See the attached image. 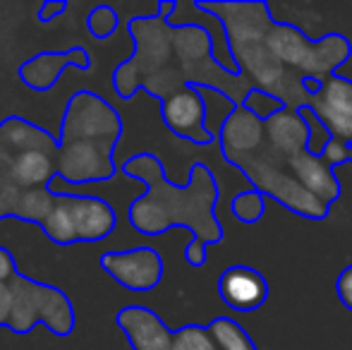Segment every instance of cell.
<instances>
[{
  "label": "cell",
  "mask_w": 352,
  "mask_h": 350,
  "mask_svg": "<svg viewBox=\"0 0 352 350\" xmlns=\"http://www.w3.org/2000/svg\"><path fill=\"white\" fill-rule=\"evenodd\" d=\"M67 10V3L65 0H46L38 10V22L41 24H51L53 19H58L63 12Z\"/></svg>",
  "instance_id": "21"
},
{
  "label": "cell",
  "mask_w": 352,
  "mask_h": 350,
  "mask_svg": "<svg viewBox=\"0 0 352 350\" xmlns=\"http://www.w3.org/2000/svg\"><path fill=\"white\" fill-rule=\"evenodd\" d=\"M321 159H324L331 168H336V166L350 161V144H345V142L333 140V137H331V140L326 142L324 151H321Z\"/></svg>",
  "instance_id": "19"
},
{
  "label": "cell",
  "mask_w": 352,
  "mask_h": 350,
  "mask_svg": "<svg viewBox=\"0 0 352 350\" xmlns=\"http://www.w3.org/2000/svg\"><path fill=\"white\" fill-rule=\"evenodd\" d=\"M350 164H352V144H350Z\"/></svg>",
  "instance_id": "23"
},
{
  "label": "cell",
  "mask_w": 352,
  "mask_h": 350,
  "mask_svg": "<svg viewBox=\"0 0 352 350\" xmlns=\"http://www.w3.org/2000/svg\"><path fill=\"white\" fill-rule=\"evenodd\" d=\"M199 12L218 19L223 27L232 67L254 91L280 101L290 111L311 108L307 82L324 85L352 56L350 41L338 32L311 41L300 27L276 22L269 3H195Z\"/></svg>",
  "instance_id": "2"
},
{
  "label": "cell",
  "mask_w": 352,
  "mask_h": 350,
  "mask_svg": "<svg viewBox=\"0 0 352 350\" xmlns=\"http://www.w3.org/2000/svg\"><path fill=\"white\" fill-rule=\"evenodd\" d=\"M122 173L146 187L127 209L132 228L142 235L187 228L192 240L185 248V259L190 266L201 269L206 264V248L223 240V223L216 216L218 182L211 171L204 164H192L187 185H175L166 177L158 156L137 154L125 161Z\"/></svg>",
  "instance_id": "4"
},
{
  "label": "cell",
  "mask_w": 352,
  "mask_h": 350,
  "mask_svg": "<svg viewBox=\"0 0 352 350\" xmlns=\"http://www.w3.org/2000/svg\"><path fill=\"white\" fill-rule=\"evenodd\" d=\"M122 118L103 96L79 89L65 103L58 132V177L70 185L113 180L118 173L116 146L122 140Z\"/></svg>",
  "instance_id": "6"
},
{
  "label": "cell",
  "mask_w": 352,
  "mask_h": 350,
  "mask_svg": "<svg viewBox=\"0 0 352 350\" xmlns=\"http://www.w3.org/2000/svg\"><path fill=\"white\" fill-rule=\"evenodd\" d=\"M118 216L111 201L82 192H58L56 206L41 230L60 248L77 243H101L116 230Z\"/></svg>",
  "instance_id": "8"
},
{
  "label": "cell",
  "mask_w": 352,
  "mask_h": 350,
  "mask_svg": "<svg viewBox=\"0 0 352 350\" xmlns=\"http://www.w3.org/2000/svg\"><path fill=\"white\" fill-rule=\"evenodd\" d=\"M311 113L329 137L352 144V80L333 75L311 96Z\"/></svg>",
  "instance_id": "11"
},
{
  "label": "cell",
  "mask_w": 352,
  "mask_h": 350,
  "mask_svg": "<svg viewBox=\"0 0 352 350\" xmlns=\"http://www.w3.org/2000/svg\"><path fill=\"white\" fill-rule=\"evenodd\" d=\"M161 118L173 135L197 146H206L216 140V135L206 127V98L201 96V89L190 87L163 101Z\"/></svg>",
  "instance_id": "10"
},
{
  "label": "cell",
  "mask_w": 352,
  "mask_h": 350,
  "mask_svg": "<svg viewBox=\"0 0 352 350\" xmlns=\"http://www.w3.org/2000/svg\"><path fill=\"white\" fill-rule=\"evenodd\" d=\"M209 333L218 350H259L250 333L240 327L232 317H216L209 322Z\"/></svg>",
  "instance_id": "15"
},
{
  "label": "cell",
  "mask_w": 352,
  "mask_h": 350,
  "mask_svg": "<svg viewBox=\"0 0 352 350\" xmlns=\"http://www.w3.org/2000/svg\"><path fill=\"white\" fill-rule=\"evenodd\" d=\"M58 137L48 130L8 116L0 122V221L19 219L41 228L56 206L51 182L56 171Z\"/></svg>",
  "instance_id": "5"
},
{
  "label": "cell",
  "mask_w": 352,
  "mask_h": 350,
  "mask_svg": "<svg viewBox=\"0 0 352 350\" xmlns=\"http://www.w3.org/2000/svg\"><path fill=\"white\" fill-rule=\"evenodd\" d=\"M101 269L118 285L132 293H148L163 281V257L153 248H135L122 252H103L98 259Z\"/></svg>",
  "instance_id": "9"
},
{
  "label": "cell",
  "mask_w": 352,
  "mask_h": 350,
  "mask_svg": "<svg viewBox=\"0 0 352 350\" xmlns=\"http://www.w3.org/2000/svg\"><path fill=\"white\" fill-rule=\"evenodd\" d=\"M43 324L53 336L67 338L74 331V307L65 290L43 283L32 276L17 274L0 281V327L24 336Z\"/></svg>",
  "instance_id": "7"
},
{
  "label": "cell",
  "mask_w": 352,
  "mask_h": 350,
  "mask_svg": "<svg viewBox=\"0 0 352 350\" xmlns=\"http://www.w3.org/2000/svg\"><path fill=\"white\" fill-rule=\"evenodd\" d=\"M218 295L235 312H254L269 300V281L252 266H228L218 278Z\"/></svg>",
  "instance_id": "13"
},
{
  "label": "cell",
  "mask_w": 352,
  "mask_h": 350,
  "mask_svg": "<svg viewBox=\"0 0 352 350\" xmlns=\"http://www.w3.org/2000/svg\"><path fill=\"white\" fill-rule=\"evenodd\" d=\"M336 293H338L340 305L352 312V264L340 271L338 281H336Z\"/></svg>",
  "instance_id": "20"
},
{
  "label": "cell",
  "mask_w": 352,
  "mask_h": 350,
  "mask_svg": "<svg viewBox=\"0 0 352 350\" xmlns=\"http://www.w3.org/2000/svg\"><path fill=\"white\" fill-rule=\"evenodd\" d=\"M266 211V197L256 190H245L232 199V216L242 223H256Z\"/></svg>",
  "instance_id": "16"
},
{
  "label": "cell",
  "mask_w": 352,
  "mask_h": 350,
  "mask_svg": "<svg viewBox=\"0 0 352 350\" xmlns=\"http://www.w3.org/2000/svg\"><path fill=\"white\" fill-rule=\"evenodd\" d=\"M67 67H74V70H82V72L91 70V56H89L87 48L72 46L67 51L36 53L34 58H27L19 65L17 75L24 87H29L32 91L43 94V91H51L58 85V80H60Z\"/></svg>",
  "instance_id": "12"
},
{
  "label": "cell",
  "mask_w": 352,
  "mask_h": 350,
  "mask_svg": "<svg viewBox=\"0 0 352 350\" xmlns=\"http://www.w3.org/2000/svg\"><path fill=\"white\" fill-rule=\"evenodd\" d=\"M175 10V0H163L153 14H140L127 22L135 51L113 70L116 94L130 101L144 89L163 103L195 87L218 91L232 108L245 106L254 87L213 56V36L206 27L195 22H168Z\"/></svg>",
  "instance_id": "3"
},
{
  "label": "cell",
  "mask_w": 352,
  "mask_h": 350,
  "mask_svg": "<svg viewBox=\"0 0 352 350\" xmlns=\"http://www.w3.org/2000/svg\"><path fill=\"white\" fill-rule=\"evenodd\" d=\"M120 27V17L111 5H96L91 12L87 14V29L94 39H108L118 32Z\"/></svg>",
  "instance_id": "18"
},
{
  "label": "cell",
  "mask_w": 352,
  "mask_h": 350,
  "mask_svg": "<svg viewBox=\"0 0 352 350\" xmlns=\"http://www.w3.org/2000/svg\"><path fill=\"white\" fill-rule=\"evenodd\" d=\"M17 271H19V266L14 262L12 252L0 245V281H10Z\"/></svg>",
  "instance_id": "22"
},
{
  "label": "cell",
  "mask_w": 352,
  "mask_h": 350,
  "mask_svg": "<svg viewBox=\"0 0 352 350\" xmlns=\"http://www.w3.org/2000/svg\"><path fill=\"white\" fill-rule=\"evenodd\" d=\"M170 350H218V348L213 343L209 329L199 327V324H187V327H180L175 331Z\"/></svg>",
  "instance_id": "17"
},
{
  "label": "cell",
  "mask_w": 352,
  "mask_h": 350,
  "mask_svg": "<svg viewBox=\"0 0 352 350\" xmlns=\"http://www.w3.org/2000/svg\"><path fill=\"white\" fill-rule=\"evenodd\" d=\"M311 132L300 111L280 108L261 118L247 106L232 108L218 132L223 159L240 168L256 192L309 221H324L340 199V180L309 149Z\"/></svg>",
  "instance_id": "1"
},
{
  "label": "cell",
  "mask_w": 352,
  "mask_h": 350,
  "mask_svg": "<svg viewBox=\"0 0 352 350\" xmlns=\"http://www.w3.org/2000/svg\"><path fill=\"white\" fill-rule=\"evenodd\" d=\"M116 324L125 338L130 341L132 350H170L175 331L168 329V324L158 317L153 309L144 305H127L116 314Z\"/></svg>",
  "instance_id": "14"
}]
</instances>
